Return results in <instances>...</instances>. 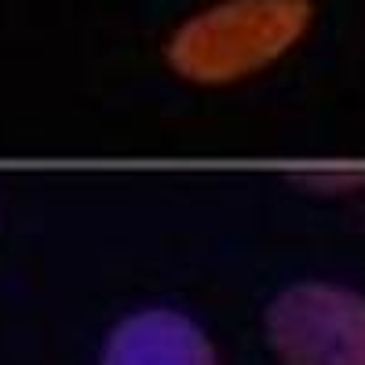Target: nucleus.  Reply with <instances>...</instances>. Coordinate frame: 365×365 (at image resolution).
<instances>
[{"label":"nucleus","mask_w":365,"mask_h":365,"mask_svg":"<svg viewBox=\"0 0 365 365\" xmlns=\"http://www.w3.org/2000/svg\"><path fill=\"white\" fill-rule=\"evenodd\" d=\"M311 26V0H227L187 22L172 63L197 81H230L285 55Z\"/></svg>","instance_id":"obj_1"},{"label":"nucleus","mask_w":365,"mask_h":365,"mask_svg":"<svg viewBox=\"0 0 365 365\" xmlns=\"http://www.w3.org/2000/svg\"><path fill=\"white\" fill-rule=\"evenodd\" d=\"M285 365H365V296L336 285H292L267 311Z\"/></svg>","instance_id":"obj_2"},{"label":"nucleus","mask_w":365,"mask_h":365,"mask_svg":"<svg viewBox=\"0 0 365 365\" xmlns=\"http://www.w3.org/2000/svg\"><path fill=\"white\" fill-rule=\"evenodd\" d=\"M103 365H216V354L190 318L146 311L113 329Z\"/></svg>","instance_id":"obj_3"}]
</instances>
